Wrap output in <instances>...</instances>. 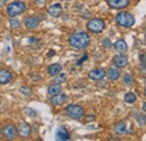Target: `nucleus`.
I'll list each match as a JSON object with an SVG mask.
<instances>
[{
    "mask_svg": "<svg viewBox=\"0 0 146 141\" xmlns=\"http://www.w3.org/2000/svg\"><path fill=\"white\" fill-rule=\"evenodd\" d=\"M69 43H70V45L72 46L73 48L82 49V48H86V47L89 46L90 36L88 35L87 33H84V32H78V33H74V34L70 36Z\"/></svg>",
    "mask_w": 146,
    "mask_h": 141,
    "instance_id": "obj_1",
    "label": "nucleus"
},
{
    "mask_svg": "<svg viewBox=\"0 0 146 141\" xmlns=\"http://www.w3.org/2000/svg\"><path fill=\"white\" fill-rule=\"evenodd\" d=\"M116 21L121 27H131L135 24V17L127 11H121L116 16Z\"/></svg>",
    "mask_w": 146,
    "mask_h": 141,
    "instance_id": "obj_2",
    "label": "nucleus"
},
{
    "mask_svg": "<svg viewBox=\"0 0 146 141\" xmlns=\"http://www.w3.org/2000/svg\"><path fill=\"white\" fill-rule=\"evenodd\" d=\"M25 10H26V6L21 1H15V2L10 3L7 8V13L10 17H16L20 14H23Z\"/></svg>",
    "mask_w": 146,
    "mask_h": 141,
    "instance_id": "obj_3",
    "label": "nucleus"
},
{
    "mask_svg": "<svg viewBox=\"0 0 146 141\" xmlns=\"http://www.w3.org/2000/svg\"><path fill=\"white\" fill-rule=\"evenodd\" d=\"M65 113L68 114V117L75 119V120H79L84 115L83 109L80 105H76V104H71V105L66 106L65 107Z\"/></svg>",
    "mask_w": 146,
    "mask_h": 141,
    "instance_id": "obj_4",
    "label": "nucleus"
},
{
    "mask_svg": "<svg viewBox=\"0 0 146 141\" xmlns=\"http://www.w3.org/2000/svg\"><path fill=\"white\" fill-rule=\"evenodd\" d=\"M88 29L94 33V34H99L101 33L104 29H105V22L101 20V19H98V18H93L91 20H89L88 25H87Z\"/></svg>",
    "mask_w": 146,
    "mask_h": 141,
    "instance_id": "obj_5",
    "label": "nucleus"
},
{
    "mask_svg": "<svg viewBox=\"0 0 146 141\" xmlns=\"http://www.w3.org/2000/svg\"><path fill=\"white\" fill-rule=\"evenodd\" d=\"M17 133H18V130L13 124H8L1 129V136L7 140H14L16 138Z\"/></svg>",
    "mask_w": 146,
    "mask_h": 141,
    "instance_id": "obj_6",
    "label": "nucleus"
},
{
    "mask_svg": "<svg viewBox=\"0 0 146 141\" xmlns=\"http://www.w3.org/2000/svg\"><path fill=\"white\" fill-rule=\"evenodd\" d=\"M107 3L113 9H123L129 5V0H107Z\"/></svg>",
    "mask_w": 146,
    "mask_h": 141,
    "instance_id": "obj_7",
    "label": "nucleus"
},
{
    "mask_svg": "<svg viewBox=\"0 0 146 141\" xmlns=\"http://www.w3.org/2000/svg\"><path fill=\"white\" fill-rule=\"evenodd\" d=\"M39 21H40L39 17H37V16H29V17H27L25 19V26L28 29H34V28L38 27Z\"/></svg>",
    "mask_w": 146,
    "mask_h": 141,
    "instance_id": "obj_8",
    "label": "nucleus"
},
{
    "mask_svg": "<svg viewBox=\"0 0 146 141\" xmlns=\"http://www.w3.org/2000/svg\"><path fill=\"white\" fill-rule=\"evenodd\" d=\"M106 76V70L102 69H96L89 72V77L93 81H99L101 78H104Z\"/></svg>",
    "mask_w": 146,
    "mask_h": 141,
    "instance_id": "obj_9",
    "label": "nucleus"
},
{
    "mask_svg": "<svg viewBox=\"0 0 146 141\" xmlns=\"http://www.w3.org/2000/svg\"><path fill=\"white\" fill-rule=\"evenodd\" d=\"M113 64H115L117 67H119V69L126 67L128 65L127 57H126V56H123V55H117V56L113 57Z\"/></svg>",
    "mask_w": 146,
    "mask_h": 141,
    "instance_id": "obj_10",
    "label": "nucleus"
},
{
    "mask_svg": "<svg viewBox=\"0 0 146 141\" xmlns=\"http://www.w3.org/2000/svg\"><path fill=\"white\" fill-rule=\"evenodd\" d=\"M47 11H48V14L52 17H58L61 15V13H62V7H61L60 3H54V5L50 6V8H48Z\"/></svg>",
    "mask_w": 146,
    "mask_h": 141,
    "instance_id": "obj_11",
    "label": "nucleus"
},
{
    "mask_svg": "<svg viewBox=\"0 0 146 141\" xmlns=\"http://www.w3.org/2000/svg\"><path fill=\"white\" fill-rule=\"evenodd\" d=\"M17 130H18L19 134L21 137H24V138H26V137H28L31 134V125L27 123H21L17 128Z\"/></svg>",
    "mask_w": 146,
    "mask_h": 141,
    "instance_id": "obj_12",
    "label": "nucleus"
},
{
    "mask_svg": "<svg viewBox=\"0 0 146 141\" xmlns=\"http://www.w3.org/2000/svg\"><path fill=\"white\" fill-rule=\"evenodd\" d=\"M13 75L9 70H0V84H6L10 82Z\"/></svg>",
    "mask_w": 146,
    "mask_h": 141,
    "instance_id": "obj_13",
    "label": "nucleus"
},
{
    "mask_svg": "<svg viewBox=\"0 0 146 141\" xmlns=\"http://www.w3.org/2000/svg\"><path fill=\"white\" fill-rule=\"evenodd\" d=\"M66 101V95L62 94V93H58L56 95H53L52 99H51V102L53 105H60L62 103H64Z\"/></svg>",
    "mask_w": 146,
    "mask_h": 141,
    "instance_id": "obj_14",
    "label": "nucleus"
},
{
    "mask_svg": "<svg viewBox=\"0 0 146 141\" xmlns=\"http://www.w3.org/2000/svg\"><path fill=\"white\" fill-rule=\"evenodd\" d=\"M56 139L57 140H69L70 139V134H69L68 130L65 128H60L56 131Z\"/></svg>",
    "mask_w": 146,
    "mask_h": 141,
    "instance_id": "obj_15",
    "label": "nucleus"
},
{
    "mask_svg": "<svg viewBox=\"0 0 146 141\" xmlns=\"http://www.w3.org/2000/svg\"><path fill=\"white\" fill-rule=\"evenodd\" d=\"M115 48L119 52V53H125L127 51V44L125 43L124 39H118L115 43Z\"/></svg>",
    "mask_w": 146,
    "mask_h": 141,
    "instance_id": "obj_16",
    "label": "nucleus"
},
{
    "mask_svg": "<svg viewBox=\"0 0 146 141\" xmlns=\"http://www.w3.org/2000/svg\"><path fill=\"white\" fill-rule=\"evenodd\" d=\"M120 76V72L117 67H110L109 70H108V77L111 81H116L118 80Z\"/></svg>",
    "mask_w": 146,
    "mask_h": 141,
    "instance_id": "obj_17",
    "label": "nucleus"
},
{
    "mask_svg": "<svg viewBox=\"0 0 146 141\" xmlns=\"http://www.w3.org/2000/svg\"><path fill=\"white\" fill-rule=\"evenodd\" d=\"M61 70H62V66H61L60 64H52L51 66H48L47 73H48L50 75H52V76H55V75H57Z\"/></svg>",
    "mask_w": 146,
    "mask_h": 141,
    "instance_id": "obj_18",
    "label": "nucleus"
},
{
    "mask_svg": "<svg viewBox=\"0 0 146 141\" xmlns=\"http://www.w3.org/2000/svg\"><path fill=\"white\" fill-rule=\"evenodd\" d=\"M115 132L117 133V134H124V133H126V123L125 122H118V123L115 125Z\"/></svg>",
    "mask_w": 146,
    "mask_h": 141,
    "instance_id": "obj_19",
    "label": "nucleus"
},
{
    "mask_svg": "<svg viewBox=\"0 0 146 141\" xmlns=\"http://www.w3.org/2000/svg\"><path fill=\"white\" fill-rule=\"evenodd\" d=\"M62 92V86L60 85V84H53V85H51L50 88H48V94L50 95H56V94H58V93H61Z\"/></svg>",
    "mask_w": 146,
    "mask_h": 141,
    "instance_id": "obj_20",
    "label": "nucleus"
},
{
    "mask_svg": "<svg viewBox=\"0 0 146 141\" xmlns=\"http://www.w3.org/2000/svg\"><path fill=\"white\" fill-rule=\"evenodd\" d=\"M125 101H126L127 103H129V104L134 103V102L136 101V95H135V93H133V92L126 93V95H125Z\"/></svg>",
    "mask_w": 146,
    "mask_h": 141,
    "instance_id": "obj_21",
    "label": "nucleus"
},
{
    "mask_svg": "<svg viewBox=\"0 0 146 141\" xmlns=\"http://www.w3.org/2000/svg\"><path fill=\"white\" fill-rule=\"evenodd\" d=\"M124 83L128 86H131L134 84V78H133V76L130 74H125L124 75Z\"/></svg>",
    "mask_w": 146,
    "mask_h": 141,
    "instance_id": "obj_22",
    "label": "nucleus"
},
{
    "mask_svg": "<svg viewBox=\"0 0 146 141\" xmlns=\"http://www.w3.org/2000/svg\"><path fill=\"white\" fill-rule=\"evenodd\" d=\"M135 117H136V119H137V121H138V123L139 124H146V117L143 114V113H136L135 114Z\"/></svg>",
    "mask_w": 146,
    "mask_h": 141,
    "instance_id": "obj_23",
    "label": "nucleus"
},
{
    "mask_svg": "<svg viewBox=\"0 0 146 141\" xmlns=\"http://www.w3.org/2000/svg\"><path fill=\"white\" fill-rule=\"evenodd\" d=\"M66 80V75L65 74H60L58 76H56L54 78V83H56V84H61L62 82H64Z\"/></svg>",
    "mask_w": 146,
    "mask_h": 141,
    "instance_id": "obj_24",
    "label": "nucleus"
},
{
    "mask_svg": "<svg viewBox=\"0 0 146 141\" xmlns=\"http://www.w3.org/2000/svg\"><path fill=\"white\" fill-rule=\"evenodd\" d=\"M10 26L13 28H18L19 26H20V21H19L18 19H16L15 17H11V19H10Z\"/></svg>",
    "mask_w": 146,
    "mask_h": 141,
    "instance_id": "obj_25",
    "label": "nucleus"
},
{
    "mask_svg": "<svg viewBox=\"0 0 146 141\" xmlns=\"http://www.w3.org/2000/svg\"><path fill=\"white\" fill-rule=\"evenodd\" d=\"M20 92L24 95H31L32 94V88H28V86H23V88H20Z\"/></svg>",
    "mask_w": 146,
    "mask_h": 141,
    "instance_id": "obj_26",
    "label": "nucleus"
},
{
    "mask_svg": "<svg viewBox=\"0 0 146 141\" xmlns=\"http://www.w3.org/2000/svg\"><path fill=\"white\" fill-rule=\"evenodd\" d=\"M139 61H141V64H142V67L146 70V55L145 54H141L139 55Z\"/></svg>",
    "mask_w": 146,
    "mask_h": 141,
    "instance_id": "obj_27",
    "label": "nucleus"
},
{
    "mask_svg": "<svg viewBox=\"0 0 146 141\" xmlns=\"http://www.w3.org/2000/svg\"><path fill=\"white\" fill-rule=\"evenodd\" d=\"M102 45H104L106 48H110V47H111V43H110V40L108 38H105V39L102 40Z\"/></svg>",
    "mask_w": 146,
    "mask_h": 141,
    "instance_id": "obj_28",
    "label": "nucleus"
},
{
    "mask_svg": "<svg viewBox=\"0 0 146 141\" xmlns=\"http://www.w3.org/2000/svg\"><path fill=\"white\" fill-rule=\"evenodd\" d=\"M143 109H144V111L146 112V102L144 103V105H143Z\"/></svg>",
    "mask_w": 146,
    "mask_h": 141,
    "instance_id": "obj_29",
    "label": "nucleus"
},
{
    "mask_svg": "<svg viewBox=\"0 0 146 141\" xmlns=\"http://www.w3.org/2000/svg\"><path fill=\"white\" fill-rule=\"evenodd\" d=\"M145 95H146V88H145Z\"/></svg>",
    "mask_w": 146,
    "mask_h": 141,
    "instance_id": "obj_30",
    "label": "nucleus"
},
{
    "mask_svg": "<svg viewBox=\"0 0 146 141\" xmlns=\"http://www.w3.org/2000/svg\"><path fill=\"white\" fill-rule=\"evenodd\" d=\"M3 1H7V0H3Z\"/></svg>",
    "mask_w": 146,
    "mask_h": 141,
    "instance_id": "obj_31",
    "label": "nucleus"
}]
</instances>
